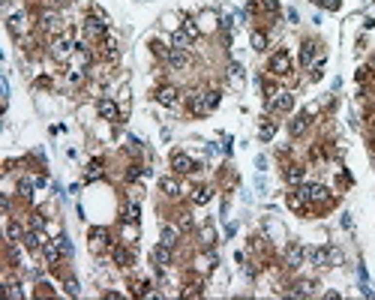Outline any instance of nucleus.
<instances>
[{
	"mask_svg": "<svg viewBox=\"0 0 375 300\" xmlns=\"http://www.w3.org/2000/svg\"><path fill=\"white\" fill-rule=\"evenodd\" d=\"M267 72L276 75V78H285V75H291V57H288V51L279 48L270 54V63H267Z\"/></svg>",
	"mask_w": 375,
	"mask_h": 300,
	"instance_id": "f257e3e1",
	"label": "nucleus"
},
{
	"mask_svg": "<svg viewBox=\"0 0 375 300\" xmlns=\"http://www.w3.org/2000/svg\"><path fill=\"white\" fill-rule=\"evenodd\" d=\"M135 177H141V165H132V171H129V180H135Z\"/></svg>",
	"mask_w": 375,
	"mask_h": 300,
	"instance_id": "de8ad7c7",
	"label": "nucleus"
},
{
	"mask_svg": "<svg viewBox=\"0 0 375 300\" xmlns=\"http://www.w3.org/2000/svg\"><path fill=\"white\" fill-rule=\"evenodd\" d=\"M57 246L63 249V255H69V252H72V246H69V240H66V237H60V240H57Z\"/></svg>",
	"mask_w": 375,
	"mask_h": 300,
	"instance_id": "37998d69",
	"label": "nucleus"
},
{
	"mask_svg": "<svg viewBox=\"0 0 375 300\" xmlns=\"http://www.w3.org/2000/svg\"><path fill=\"white\" fill-rule=\"evenodd\" d=\"M171 168H174V174H192V171H198V162H192V156H186V153H171Z\"/></svg>",
	"mask_w": 375,
	"mask_h": 300,
	"instance_id": "423d86ee",
	"label": "nucleus"
},
{
	"mask_svg": "<svg viewBox=\"0 0 375 300\" xmlns=\"http://www.w3.org/2000/svg\"><path fill=\"white\" fill-rule=\"evenodd\" d=\"M270 108H273V111H291V108H294V96H291L288 90L276 93V96L270 99Z\"/></svg>",
	"mask_w": 375,
	"mask_h": 300,
	"instance_id": "6e6552de",
	"label": "nucleus"
},
{
	"mask_svg": "<svg viewBox=\"0 0 375 300\" xmlns=\"http://www.w3.org/2000/svg\"><path fill=\"white\" fill-rule=\"evenodd\" d=\"M105 54H108L111 60L117 57V39H114V36H108V39H105Z\"/></svg>",
	"mask_w": 375,
	"mask_h": 300,
	"instance_id": "7c9ffc66",
	"label": "nucleus"
},
{
	"mask_svg": "<svg viewBox=\"0 0 375 300\" xmlns=\"http://www.w3.org/2000/svg\"><path fill=\"white\" fill-rule=\"evenodd\" d=\"M105 240H108V231H105V228H93V231H90V249L96 252Z\"/></svg>",
	"mask_w": 375,
	"mask_h": 300,
	"instance_id": "aec40b11",
	"label": "nucleus"
},
{
	"mask_svg": "<svg viewBox=\"0 0 375 300\" xmlns=\"http://www.w3.org/2000/svg\"><path fill=\"white\" fill-rule=\"evenodd\" d=\"M312 288H315L312 282H300V285L294 288V297H309V294H312Z\"/></svg>",
	"mask_w": 375,
	"mask_h": 300,
	"instance_id": "c756f323",
	"label": "nucleus"
},
{
	"mask_svg": "<svg viewBox=\"0 0 375 300\" xmlns=\"http://www.w3.org/2000/svg\"><path fill=\"white\" fill-rule=\"evenodd\" d=\"M72 51H78V45H75V39L69 36V33H60V36L51 42V57L54 60H66Z\"/></svg>",
	"mask_w": 375,
	"mask_h": 300,
	"instance_id": "f03ea898",
	"label": "nucleus"
},
{
	"mask_svg": "<svg viewBox=\"0 0 375 300\" xmlns=\"http://www.w3.org/2000/svg\"><path fill=\"white\" fill-rule=\"evenodd\" d=\"M183 30L189 33V36H192V39H195V36H198V27H195L192 21H186V24H183Z\"/></svg>",
	"mask_w": 375,
	"mask_h": 300,
	"instance_id": "79ce46f5",
	"label": "nucleus"
},
{
	"mask_svg": "<svg viewBox=\"0 0 375 300\" xmlns=\"http://www.w3.org/2000/svg\"><path fill=\"white\" fill-rule=\"evenodd\" d=\"M207 105H210V111L219 105V90H207Z\"/></svg>",
	"mask_w": 375,
	"mask_h": 300,
	"instance_id": "c9c22d12",
	"label": "nucleus"
},
{
	"mask_svg": "<svg viewBox=\"0 0 375 300\" xmlns=\"http://www.w3.org/2000/svg\"><path fill=\"white\" fill-rule=\"evenodd\" d=\"M129 219H132V222H138V204H132V207H129Z\"/></svg>",
	"mask_w": 375,
	"mask_h": 300,
	"instance_id": "09e8293b",
	"label": "nucleus"
},
{
	"mask_svg": "<svg viewBox=\"0 0 375 300\" xmlns=\"http://www.w3.org/2000/svg\"><path fill=\"white\" fill-rule=\"evenodd\" d=\"M177 237H180V231H177L174 225H165V228H162V243H165V246H174Z\"/></svg>",
	"mask_w": 375,
	"mask_h": 300,
	"instance_id": "393cba45",
	"label": "nucleus"
},
{
	"mask_svg": "<svg viewBox=\"0 0 375 300\" xmlns=\"http://www.w3.org/2000/svg\"><path fill=\"white\" fill-rule=\"evenodd\" d=\"M300 195L306 198L309 204H327V201H330L327 186H321V183H306V186H300Z\"/></svg>",
	"mask_w": 375,
	"mask_h": 300,
	"instance_id": "20e7f679",
	"label": "nucleus"
},
{
	"mask_svg": "<svg viewBox=\"0 0 375 300\" xmlns=\"http://www.w3.org/2000/svg\"><path fill=\"white\" fill-rule=\"evenodd\" d=\"M315 48H318V45H315L312 39H306V42L300 45V63H303V66H312V60H315Z\"/></svg>",
	"mask_w": 375,
	"mask_h": 300,
	"instance_id": "2eb2a0df",
	"label": "nucleus"
},
{
	"mask_svg": "<svg viewBox=\"0 0 375 300\" xmlns=\"http://www.w3.org/2000/svg\"><path fill=\"white\" fill-rule=\"evenodd\" d=\"M189 111H192V114H210L207 93H192V96H189Z\"/></svg>",
	"mask_w": 375,
	"mask_h": 300,
	"instance_id": "1a4fd4ad",
	"label": "nucleus"
},
{
	"mask_svg": "<svg viewBox=\"0 0 375 300\" xmlns=\"http://www.w3.org/2000/svg\"><path fill=\"white\" fill-rule=\"evenodd\" d=\"M285 180H288V183H300L303 180V168L300 165H291L288 171H285Z\"/></svg>",
	"mask_w": 375,
	"mask_h": 300,
	"instance_id": "cd10ccee",
	"label": "nucleus"
},
{
	"mask_svg": "<svg viewBox=\"0 0 375 300\" xmlns=\"http://www.w3.org/2000/svg\"><path fill=\"white\" fill-rule=\"evenodd\" d=\"M261 6L270 12V15H276V12H279V3H276V0H261Z\"/></svg>",
	"mask_w": 375,
	"mask_h": 300,
	"instance_id": "4c0bfd02",
	"label": "nucleus"
},
{
	"mask_svg": "<svg viewBox=\"0 0 375 300\" xmlns=\"http://www.w3.org/2000/svg\"><path fill=\"white\" fill-rule=\"evenodd\" d=\"M42 255H45V264L54 267V264L60 261V255H63V249H60V246H54V243H45L42 246Z\"/></svg>",
	"mask_w": 375,
	"mask_h": 300,
	"instance_id": "dca6fc26",
	"label": "nucleus"
},
{
	"mask_svg": "<svg viewBox=\"0 0 375 300\" xmlns=\"http://www.w3.org/2000/svg\"><path fill=\"white\" fill-rule=\"evenodd\" d=\"M177 99H180V96H177L174 87H159V90H156V102L159 105H168V108H171V105H177Z\"/></svg>",
	"mask_w": 375,
	"mask_h": 300,
	"instance_id": "f8f14e48",
	"label": "nucleus"
},
{
	"mask_svg": "<svg viewBox=\"0 0 375 300\" xmlns=\"http://www.w3.org/2000/svg\"><path fill=\"white\" fill-rule=\"evenodd\" d=\"M153 261L159 264V267H168V264H171V246H165V243H159L156 249H153Z\"/></svg>",
	"mask_w": 375,
	"mask_h": 300,
	"instance_id": "4468645a",
	"label": "nucleus"
},
{
	"mask_svg": "<svg viewBox=\"0 0 375 300\" xmlns=\"http://www.w3.org/2000/svg\"><path fill=\"white\" fill-rule=\"evenodd\" d=\"M201 240H204V246H213V240H216V231H213V228H204V231H201Z\"/></svg>",
	"mask_w": 375,
	"mask_h": 300,
	"instance_id": "f704fd0d",
	"label": "nucleus"
},
{
	"mask_svg": "<svg viewBox=\"0 0 375 300\" xmlns=\"http://www.w3.org/2000/svg\"><path fill=\"white\" fill-rule=\"evenodd\" d=\"M162 192H165V195H171V198H177V195H180V183H177L174 177H165L162 180Z\"/></svg>",
	"mask_w": 375,
	"mask_h": 300,
	"instance_id": "5701e85b",
	"label": "nucleus"
},
{
	"mask_svg": "<svg viewBox=\"0 0 375 300\" xmlns=\"http://www.w3.org/2000/svg\"><path fill=\"white\" fill-rule=\"evenodd\" d=\"M168 66H174V69H186V66H189L186 48H171V51H168Z\"/></svg>",
	"mask_w": 375,
	"mask_h": 300,
	"instance_id": "9d476101",
	"label": "nucleus"
},
{
	"mask_svg": "<svg viewBox=\"0 0 375 300\" xmlns=\"http://www.w3.org/2000/svg\"><path fill=\"white\" fill-rule=\"evenodd\" d=\"M372 66H375V57H372Z\"/></svg>",
	"mask_w": 375,
	"mask_h": 300,
	"instance_id": "3c124183",
	"label": "nucleus"
},
{
	"mask_svg": "<svg viewBox=\"0 0 375 300\" xmlns=\"http://www.w3.org/2000/svg\"><path fill=\"white\" fill-rule=\"evenodd\" d=\"M135 294H150V285H147V282H138V285H135Z\"/></svg>",
	"mask_w": 375,
	"mask_h": 300,
	"instance_id": "c03bdc74",
	"label": "nucleus"
},
{
	"mask_svg": "<svg viewBox=\"0 0 375 300\" xmlns=\"http://www.w3.org/2000/svg\"><path fill=\"white\" fill-rule=\"evenodd\" d=\"M30 225H33V228H39V231H42V225H45V222H42V216H39V213H33V219H30Z\"/></svg>",
	"mask_w": 375,
	"mask_h": 300,
	"instance_id": "a18cd8bd",
	"label": "nucleus"
},
{
	"mask_svg": "<svg viewBox=\"0 0 375 300\" xmlns=\"http://www.w3.org/2000/svg\"><path fill=\"white\" fill-rule=\"evenodd\" d=\"M369 132H372V141H375V117L369 120Z\"/></svg>",
	"mask_w": 375,
	"mask_h": 300,
	"instance_id": "8fccbe9b",
	"label": "nucleus"
},
{
	"mask_svg": "<svg viewBox=\"0 0 375 300\" xmlns=\"http://www.w3.org/2000/svg\"><path fill=\"white\" fill-rule=\"evenodd\" d=\"M39 21H42L45 30H60V15H57V12H42Z\"/></svg>",
	"mask_w": 375,
	"mask_h": 300,
	"instance_id": "6ab92c4d",
	"label": "nucleus"
},
{
	"mask_svg": "<svg viewBox=\"0 0 375 300\" xmlns=\"http://www.w3.org/2000/svg\"><path fill=\"white\" fill-rule=\"evenodd\" d=\"M210 198H213V189H207V186H204V189H195V195H192L195 204H207Z\"/></svg>",
	"mask_w": 375,
	"mask_h": 300,
	"instance_id": "bb28decb",
	"label": "nucleus"
},
{
	"mask_svg": "<svg viewBox=\"0 0 375 300\" xmlns=\"http://www.w3.org/2000/svg\"><path fill=\"white\" fill-rule=\"evenodd\" d=\"M105 30H108V24H105V15H99V12L90 15V18L84 21V36L90 39V42H93V39H102Z\"/></svg>",
	"mask_w": 375,
	"mask_h": 300,
	"instance_id": "39448f33",
	"label": "nucleus"
},
{
	"mask_svg": "<svg viewBox=\"0 0 375 300\" xmlns=\"http://www.w3.org/2000/svg\"><path fill=\"white\" fill-rule=\"evenodd\" d=\"M309 258H312L315 267H336L339 264V252L333 249V246H318V249L309 252Z\"/></svg>",
	"mask_w": 375,
	"mask_h": 300,
	"instance_id": "7ed1b4c3",
	"label": "nucleus"
},
{
	"mask_svg": "<svg viewBox=\"0 0 375 300\" xmlns=\"http://www.w3.org/2000/svg\"><path fill=\"white\" fill-rule=\"evenodd\" d=\"M99 174H102V162H99V159H93V162H90V168H87V180L99 177Z\"/></svg>",
	"mask_w": 375,
	"mask_h": 300,
	"instance_id": "2f4dec72",
	"label": "nucleus"
},
{
	"mask_svg": "<svg viewBox=\"0 0 375 300\" xmlns=\"http://www.w3.org/2000/svg\"><path fill=\"white\" fill-rule=\"evenodd\" d=\"M312 114H315V108H306V111H300L291 123H288V132L291 135H303L309 129V123H312Z\"/></svg>",
	"mask_w": 375,
	"mask_h": 300,
	"instance_id": "0eeeda50",
	"label": "nucleus"
},
{
	"mask_svg": "<svg viewBox=\"0 0 375 300\" xmlns=\"http://www.w3.org/2000/svg\"><path fill=\"white\" fill-rule=\"evenodd\" d=\"M6 294H9V297H21V285H18V282H9V285H6Z\"/></svg>",
	"mask_w": 375,
	"mask_h": 300,
	"instance_id": "58836bf2",
	"label": "nucleus"
},
{
	"mask_svg": "<svg viewBox=\"0 0 375 300\" xmlns=\"http://www.w3.org/2000/svg\"><path fill=\"white\" fill-rule=\"evenodd\" d=\"M96 111H99V117H105V120H117V105H114V99H99L96 102Z\"/></svg>",
	"mask_w": 375,
	"mask_h": 300,
	"instance_id": "9b49d317",
	"label": "nucleus"
},
{
	"mask_svg": "<svg viewBox=\"0 0 375 300\" xmlns=\"http://www.w3.org/2000/svg\"><path fill=\"white\" fill-rule=\"evenodd\" d=\"M252 48H255V51H264V48H267V36H264L261 30L252 33Z\"/></svg>",
	"mask_w": 375,
	"mask_h": 300,
	"instance_id": "c85d7f7f",
	"label": "nucleus"
},
{
	"mask_svg": "<svg viewBox=\"0 0 375 300\" xmlns=\"http://www.w3.org/2000/svg\"><path fill=\"white\" fill-rule=\"evenodd\" d=\"M69 81L78 84V81H81V69H72V72H69Z\"/></svg>",
	"mask_w": 375,
	"mask_h": 300,
	"instance_id": "49530a36",
	"label": "nucleus"
},
{
	"mask_svg": "<svg viewBox=\"0 0 375 300\" xmlns=\"http://www.w3.org/2000/svg\"><path fill=\"white\" fill-rule=\"evenodd\" d=\"M24 246H27V249H42V246H45V237H42L39 228H33V231H24Z\"/></svg>",
	"mask_w": 375,
	"mask_h": 300,
	"instance_id": "ddd939ff",
	"label": "nucleus"
},
{
	"mask_svg": "<svg viewBox=\"0 0 375 300\" xmlns=\"http://www.w3.org/2000/svg\"><path fill=\"white\" fill-rule=\"evenodd\" d=\"M114 264H120V267H129V264H132V252L123 249V246H117V249H114Z\"/></svg>",
	"mask_w": 375,
	"mask_h": 300,
	"instance_id": "4be33fe9",
	"label": "nucleus"
},
{
	"mask_svg": "<svg viewBox=\"0 0 375 300\" xmlns=\"http://www.w3.org/2000/svg\"><path fill=\"white\" fill-rule=\"evenodd\" d=\"M189 42H192V36H189V33H186V30H183V27H180V30H174V33H171V48H186V45H189Z\"/></svg>",
	"mask_w": 375,
	"mask_h": 300,
	"instance_id": "a211bd4d",
	"label": "nucleus"
},
{
	"mask_svg": "<svg viewBox=\"0 0 375 300\" xmlns=\"http://www.w3.org/2000/svg\"><path fill=\"white\" fill-rule=\"evenodd\" d=\"M18 195H21V198H30V195H33V183H30V180H21V183H18Z\"/></svg>",
	"mask_w": 375,
	"mask_h": 300,
	"instance_id": "473e14b6",
	"label": "nucleus"
},
{
	"mask_svg": "<svg viewBox=\"0 0 375 300\" xmlns=\"http://www.w3.org/2000/svg\"><path fill=\"white\" fill-rule=\"evenodd\" d=\"M183 294H186V297H192V294H201V282H192V285H189Z\"/></svg>",
	"mask_w": 375,
	"mask_h": 300,
	"instance_id": "a19ab883",
	"label": "nucleus"
},
{
	"mask_svg": "<svg viewBox=\"0 0 375 300\" xmlns=\"http://www.w3.org/2000/svg\"><path fill=\"white\" fill-rule=\"evenodd\" d=\"M66 294H72V297L78 294V282L75 279H66Z\"/></svg>",
	"mask_w": 375,
	"mask_h": 300,
	"instance_id": "ea45409f",
	"label": "nucleus"
},
{
	"mask_svg": "<svg viewBox=\"0 0 375 300\" xmlns=\"http://www.w3.org/2000/svg\"><path fill=\"white\" fill-rule=\"evenodd\" d=\"M24 27H27V15H24V12H15L12 18H9V30H12V33H21Z\"/></svg>",
	"mask_w": 375,
	"mask_h": 300,
	"instance_id": "412c9836",
	"label": "nucleus"
},
{
	"mask_svg": "<svg viewBox=\"0 0 375 300\" xmlns=\"http://www.w3.org/2000/svg\"><path fill=\"white\" fill-rule=\"evenodd\" d=\"M276 135V126H273V123H264V126H261V141H270Z\"/></svg>",
	"mask_w": 375,
	"mask_h": 300,
	"instance_id": "72a5a7b5",
	"label": "nucleus"
},
{
	"mask_svg": "<svg viewBox=\"0 0 375 300\" xmlns=\"http://www.w3.org/2000/svg\"><path fill=\"white\" fill-rule=\"evenodd\" d=\"M285 201H288L291 210H303V207H306V198L300 195V189H297V192H288V198H285Z\"/></svg>",
	"mask_w": 375,
	"mask_h": 300,
	"instance_id": "b1692460",
	"label": "nucleus"
},
{
	"mask_svg": "<svg viewBox=\"0 0 375 300\" xmlns=\"http://www.w3.org/2000/svg\"><path fill=\"white\" fill-rule=\"evenodd\" d=\"M285 261H288V267H300L303 264V246H288V252H285Z\"/></svg>",
	"mask_w": 375,
	"mask_h": 300,
	"instance_id": "f3484780",
	"label": "nucleus"
},
{
	"mask_svg": "<svg viewBox=\"0 0 375 300\" xmlns=\"http://www.w3.org/2000/svg\"><path fill=\"white\" fill-rule=\"evenodd\" d=\"M6 234H9V240H24V231H21V225L15 222V219L6 222Z\"/></svg>",
	"mask_w": 375,
	"mask_h": 300,
	"instance_id": "a878e982",
	"label": "nucleus"
},
{
	"mask_svg": "<svg viewBox=\"0 0 375 300\" xmlns=\"http://www.w3.org/2000/svg\"><path fill=\"white\" fill-rule=\"evenodd\" d=\"M228 75L234 78V81H237V78H243V69H240V63H231V66H228Z\"/></svg>",
	"mask_w": 375,
	"mask_h": 300,
	"instance_id": "e433bc0d",
	"label": "nucleus"
}]
</instances>
